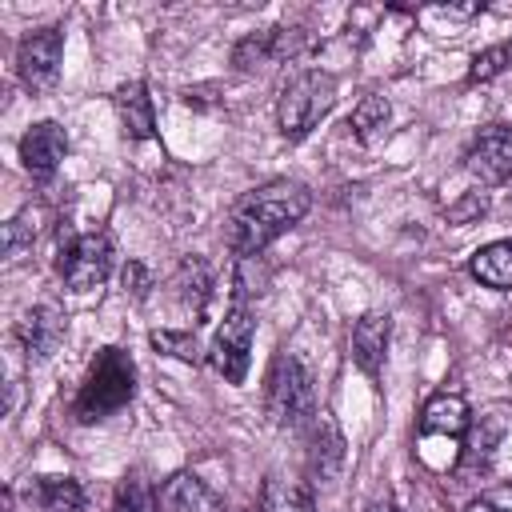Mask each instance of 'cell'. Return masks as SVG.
I'll use <instances>...</instances> for the list:
<instances>
[{"instance_id":"obj_1","label":"cell","mask_w":512,"mask_h":512,"mask_svg":"<svg viewBox=\"0 0 512 512\" xmlns=\"http://www.w3.org/2000/svg\"><path fill=\"white\" fill-rule=\"evenodd\" d=\"M312 204V192L296 180H268L252 192H244L232 204L228 216V244L236 256H256L264 252L276 236H284L292 224L304 220Z\"/></svg>"},{"instance_id":"obj_2","label":"cell","mask_w":512,"mask_h":512,"mask_svg":"<svg viewBox=\"0 0 512 512\" xmlns=\"http://www.w3.org/2000/svg\"><path fill=\"white\" fill-rule=\"evenodd\" d=\"M136 396V368H132V356L120 352V348H100L80 392H76V420L80 424H96L112 412H120L128 400Z\"/></svg>"},{"instance_id":"obj_3","label":"cell","mask_w":512,"mask_h":512,"mask_svg":"<svg viewBox=\"0 0 512 512\" xmlns=\"http://www.w3.org/2000/svg\"><path fill=\"white\" fill-rule=\"evenodd\" d=\"M264 408L272 416L276 428H308L316 408V388H312V372L304 368L300 356H292L288 348L276 352L272 368H268V384H264Z\"/></svg>"},{"instance_id":"obj_4","label":"cell","mask_w":512,"mask_h":512,"mask_svg":"<svg viewBox=\"0 0 512 512\" xmlns=\"http://www.w3.org/2000/svg\"><path fill=\"white\" fill-rule=\"evenodd\" d=\"M336 104V76L332 72H320V68H308L300 72L296 80L284 84L280 92V104H276V116H280V132L288 140H300L308 136Z\"/></svg>"},{"instance_id":"obj_5","label":"cell","mask_w":512,"mask_h":512,"mask_svg":"<svg viewBox=\"0 0 512 512\" xmlns=\"http://www.w3.org/2000/svg\"><path fill=\"white\" fill-rule=\"evenodd\" d=\"M252 336H256V320H252V308L244 300V292L232 296V308L224 312L216 336H212V368L228 380V384H244L248 376V364H252Z\"/></svg>"},{"instance_id":"obj_6","label":"cell","mask_w":512,"mask_h":512,"mask_svg":"<svg viewBox=\"0 0 512 512\" xmlns=\"http://www.w3.org/2000/svg\"><path fill=\"white\" fill-rule=\"evenodd\" d=\"M64 284L72 292H92L96 284H104L108 268H112V244L104 232H80L72 236L64 248H60V260H56Z\"/></svg>"},{"instance_id":"obj_7","label":"cell","mask_w":512,"mask_h":512,"mask_svg":"<svg viewBox=\"0 0 512 512\" xmlns=\"http://www.w3.org/2000/svg\"><path fill=\"white\" fill-rule=\"evenodd\" d=\"M60 56H64V32L60 28H32L16 44V72L28 92H48L60 76Z\"/></svg>"},{"instance_id":"obj_8","label":"cell","mask_w":512,"mask_h":512,"mask_svg":"<svg viewBox=\"0 0 512 512\" xmlns=\"http://www.w3.org/2000/svg\"><path fill=\"white\" fill-rule=\"evenodd\" d=\"M468 172L480 184L512 180V124H488L476 132V140L468 148Z\"/></svg>"},{"instance_id":"obj_9","label":"cell","mask_w":512,"mask_h":512,"mask_svg":"<svg viewBox=\"0 0 512 512\" xmlns=\"http://www.w3.org/2000/svg\"><path fill=\"white\" fill-rule=\"evenodd\" d=\"M468 424H472L468 400L456 396V392H436V396L424 404V412H420V444L440 440V444H448V448L456 452V444H460V436L468 432Z\"/></svg>"},{"instance_id":"obj_10","label":"cell","mask_w":512,"mask_h":512,"mask_svg":"<svg viewBox=\"0 0 512 512\" xmlns=\"http://www.w3.org/2000/svg\"><path fill=\"white\" fill-rule=\"evenodd\" d=\"M68 152V132L56 120H40L20 136V160L32 180H52Z\"/></svg>"},{"instance_id":"obj_11","label":"cell","mask_w":512,"mask_h":512,"mask_svg":"<svg viewBox=\"0 0 512 512\" xmlns=\"http://www.w3.org/2000/svg\"><path fill=\"white\" fill-rule=\"evenodd\" d=\"M308 464L324 484H332L344 468V436H340L328 408H320L308 424Z\"/></svg>"},{"instance_id":"obj_12","label":"cell","mask_w":512,"mask_h":512,"mask_svg":"<svg viewBox=\"0 0 512 512\" xmlns=\"http://www.w3.org/2000/svg\"><path fill=\"white\" fill-rule=\"evenodd\" d=\"M16 340L24 344L28 360H48L60 348V340H64V316H60V308H52V304L28 308L20 316V324H16Z\"/></svg>"},{"instance_id":"obj_13","label":"cell","mask_w":512,"mask_h":512,"mask_svg":"<svg viewBox=\"0 0 512 512\" xmlns=\"http://www.w3.org/2000/svg\"><path fill=\"white\" fill-rule=\"evenodd\" d=\"M388 336H392L388 312H364V316L352 324V360H356V368H360L368 380H376L380 368H384Z\"/></svg>"},{"instance_id":"obj_14","label":"cell","mask_w":512,"mask_h":512,"mask_svg":"<svg viewBox=\"0 0 512 512\" xmlns=\"http://www.w3.org/2000/svg\"><path fill=\"white\" fill-rule=\"evenodd\" d=\"M160 508L164 512H224L220 496L192 472H176L164 488H160Z\"/></svg>"},{"instance_id":"obj_15","label":"cell","mask_w":512,"mask_h":512,"mask_svg":"<svg viewBox=\"0 0 512 512\" xmlns=\"http://www.w3.org/2000/svg\"><path fill=\"white\" fill-rule=\"evenodd\" d=\"M112 104H116V116H120V124H124V132H128L132 140H148V136H152L156 112H152V96H148V88H144L140 80L120 84L116 96H112Z\"/></svg>"},{"instance_id":"obj_16","label":"cell","mask_w":512,"mask_h":512,"mask_svg":"<svg viewBox=\"0 0 512 512\" xmlns=\"http://www.w3.org/2000/svg\"><path fill=\"white\" fill-rule=\"evenodd\" d=\"M260 512H312V488L288 472H268L260 484Z\"/></svg>"},{"instance_id":"obj_17","label":"cell","mask_w":512,"mask_h":512,"mask_svg":"<svg viewBox=\"0 0 512 512\" xmlns=\"http://www.w3.org/2000/svg\"><path fill=\"white\" fill-rule=\"evenodd\" d=\"M468 268H472V276L484 288L508 292L512 288V240H492V244L476 248L472 260H468Z\"/></svg>"},{"instance_id":"obj_18","label":"cell","mask_w":512,"mask_h":512,"mask_svg":"<svg viewBox=\"0 0 512 512\" xmlns=\"http://www.w3.org/2000/svg\"><path fill=\"white\" fill-rule=\"evenodd\" d=\"M28 500L40 512H84V492L72 476H40L28 488Z\"/></svg>"},{"instance_id":"obj_19","label":"cell","mask_w":512,"mask_h":512,"mask_svg":"<svg viewBox=\"0 0 512 512\" xmlns=\"http://www.w3.org/2000/svg\"><path fill=\"white\" fill-rule=\"evenodd\" d=\"M388 116H392L388 100H384V96H376V92H368V96H364V100L352 108L348 128H352L360 140H376V136L388 128Z\"/></svg>"},{"instance_id":"obj_20","label":"cell","mask_w":512,"mask_h":512,"mask_svg":"<svg viewBox=\"0 0 512 512\" xmlns=\"http://www.w3.org/2000/svg\"><path fill=\"white\" fill-rule=\"evenodd\" d=\"M112 512H160L156 488H152L144 476H124V480H120V488H116Z\"/></svg>"},{"instance_id":"obj_21","label":"cell","mask_w":512,"mask_h":512,"mask_svg":"<svg viewBox=\"0 0 512 512\" xmlns=\"http://www.w3.org/2000/svg\"><path fill=\"white\" fill-rule=\"evenodd\" d=\"M508 64H512V44H492V48H484V52H476V56H472L468 84H484V80L500 76Z\"/></svg>"},{"instance_id":"obj_22","label":"cell","mask_w":512,"mask_h":512,"mask_svg":"<svg viewBox=\"0 0 512 512\" xmlns=\"http://www.w3.org/2000/svg\"><path fill=\"white\" fill-rule=\"evenodd\" d=\"M28 248H32V212H20L4 224V256L16 264Z\"/></svg>"},{"instance_id":"obj_23","label":"cell","mask_w":512,"mask_h":512,"mask_svg":"<svg viewBox=\"0 0 512 512\" xmlns=\"http://www.w3.org/2000/svg\"><path fill=\"white\" fill-rule=\"evenodd\" d=\"M152 348L168 352V356H180V360H196L200 356V344L192 332H172V328H160L152 332Z\"/></svg>"},{"instance_id":"obj_24","label":"cell","mask_w":512,"mask_h":512,"mask_svg":"<svg viewBox=\"0 0 512 512\" xmlns=\"http://www.w3.org/2000/svg\"><path fill=\"white\" fill-rule=\"evenodd\" d=\"M464 512H512V484H496V488H484L480 496L468 500Z\"/></svg>"},{"instance_id":"obj_25","label":"cell","mask_w":512,"mask_h":512,"mask_svg":"<svg viewBox=\"0 0 512 512\" xmlns=\"http://www.w3.org/2000/svg\"><path fill=\"white\" fill-rule=\"evenodd\" d=\"M368 512H396V504H392V500H372Z\"/></svg>"}]
</instances>
